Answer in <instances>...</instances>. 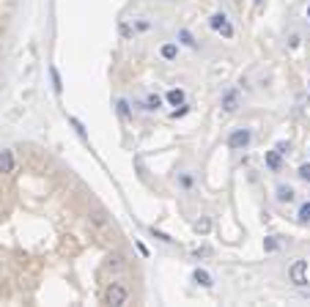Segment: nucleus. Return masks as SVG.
Listing matches in <instances>:
<instances>
[{"label": "nucleus", "mask_w": 310, "mask_h": 307, "mask_svg": "<svg viewBox=\"0 0 310 307\" xmlns=\"http://www.w3.org/2000/svg\"><path fill=\"white\" fill-rule=\"evenodd\" d=\"M264 162H266V168H269V170H275V173H277V170L283 168V154L277 151V148H272V151H266V154H264Z\"/></svg>", "instance_id": "obj_6"}, {"label": "nucleus", "mask_w": 310, "mask_h": 307, "mask_svg": "<svg viewBox=\"0 0 310 307\" xmlns=\"http://www.w3.org/2000/svg\"><path fill=\"white\" fill-rule=\"evenodd\" d=\"M181 187H192V176H181Z\"/></svg>", "instance_id": "obj_25"}, {"label": "nucleus", "mask_w": 310, "mask_h": 307, "mask_svg": "<svg viewBox=\"0 0 310 307\" xmlns=\"http://www.w3.org/2000/svg\"><path fill=\"white\" fill-rule=\"evenodd\" d=\"M165 99H168V101H170L173 107H179V105H184L187 93L181 91V88H170V91H168V96H165Z\"/></svg>", "instance_id": "obj_9"}, {"label": "nucleus", "mask_w": 310, "mask_h": 307, "mask_svg": "<svg viewBox=\"0 0 310 307\" xmlns=\"http://www.w3.org/2000/svg\"><path fill=\"white\" fill-rule=\"evenodd\" d=\"M234 3H242V0H234Z\"/></svg>", "instance_id": "obj_28"}, {"label": "nucleus", "mask_w": 310, "mask_h": 307, "mask_svg": "<svg viewBox=\"0 0 310 307\" xmlns=\"http://www.w3.org/2000/svg\"><path fill=\"white\" fill-rule=\"evenodd\" d=\"M192 280L198 282V285H203V288H211V274L206 272V269H195L192 272Z\"/></svg>", "instance_id": "obj_10"}, {"label": "nucleus", "mask_w": 310, "mask_h": 307, "mask_svg": "<svg viewBox=\"0 0 310 307\" xmlns=\"http://www.w3.org/2000/svg\"><path fill=\"white\" fill-rule=\"evenodd\" d=\"M14 154L9 151V148H3V151H0V173H14Z\"/></svg>", "instance_id": "obj_7"}, {"label": "nucleus", "mask_w": 310, "mask_h": 307, "mask_svg": "<svg viewBox=\"0 0 310 307\" xmlns=\"http://www.w3.org/2000/svg\"><path fill=\"white\" fill-rule=\"evenodd\" d=\"M162 107V96H157V93H148L146 101H143V110H160Z\"/></svg>", "instance_id": "obj_12"}, {"label": "nucleus", "mask_w": 310, "mask_h": 307, "mask_svg": "<svg viewBox=\"0 0 310 307\" xmlns=\"http://www.w3.org/2000/svg\"><path fill=\"white\" fill-rule=\"evenodd\" d=\"M160 55L165 60H173L179 55V44H173V42H168V44H162V50H160Z\"/></svg>", "instance_id": "obj_11"}, {"label": "nucleus", "mask_w": 310, "mask_h": 307, "mask_svg": "<svg viewBox=\"0 0 310 307\" xmlns=\"http://www.w3.org/2000/svg\"><path fill=\"white\" fill-rule=\"evenodd\" d=\"M118 113H121V115H129V105H126V101L121 99V101H118Z\"/></svg>", "instance_id": "obj_24"}, {"label": "nucleus", "mask_w": 310, "mask_h": 307, "mask_svg": "<svg viewBox=\"0 0 310 307\" xmlns=\"http://www.w3.org/2000/svg\"><path fill=\"white\" fill-rule=\"evenodd\" d=\"M275 198H277V203H291L294 198H297V192H294V187H291V184H277Z\"/></svg>", "instance_id": "obj_5"}, {"label": "nucleus", "mask_w": 310, "mask_h": 307, "mask_svg": "<svg viewBox=\"0 0 310 307\" xmlns=\"http://www.w3.org/2000/svg\"><path fill=\"white\" fill-rule=\"evenodd\" d=\"M299 44H302V38H299V33H291V38H288V47H291V50H297Z\"/></svg>", "instance_id": "obj_21"}, {"label": "nucleus", "mask_w": 310, "mask_h": 307, "mask_svg": "<svg viewBox=\"0 0 310 307\" xmlns=\"http://www.w3.org/2000/svg\"><path fill=\"white\" fill-rule=\"evenodd\" d=\"M69 124L77 129V135H80V137H85V127H83V121H80V118H74V115H71V118H69Z\"/></svg>", "instance_id": "obj_16"}, {"label": "nucleus", "mask_w": 310, "mask_h": 307, "mask_svg": "<svg viewBox=\"0 0 310 307\" xmlns=\"http://www.w3.org/2000/svg\"><path fill=\"white\" fill-rule=\"evenodd\" d=\"M236 107H239V93H236V91H228L225 96H222V110H225V113H234Z\"/></svg>", "instance_id": "obj_8"}, {"label": "nucleus", "mask_w": 310, "mask_h": 307, "mask_svg": "<svg viewBox=\"0 0 310 307\" xmlns=\"http://www.w3.org/2000/svg\"><path fill=\"white\" fill-rule=\"evenodd\" d=\"M102 302L105 304H113V307H121L129 302V291H126L121 282H110L105 288V294H102Z\"/></svg>", "instance_id": "obj_1"}, {"label": "nucleus", "mask_w": 310, "mask_h": 307, "mask_svg": "<svg viewBox=\"0 0 310 307\" xmlns=\"http://www.w3.org/2000/svg\"><path fill=\"white\" fill-rule=\"evenodd\" d=\"M264 247L269 250V253H275V250H277V239H275V236H269V239L264 241Z\"/></svg>", "instance_id": "obj_20"}, {"label": "nucleus", "mask_w": 310, "mask_h": 307, "mask_svg": "<svg viewBox=\"0 0 310 307\" xmlns=\"http://www.w3.org/2000/svg\"><path fill=\"white\" fill-rule=\"evenodd\" d=\"M209 228H211V222H209L206 217H203V219H198V222H195V231H198V233H209Z\"/></svg>", "instance_id": "obj_17"}, {"label": "nucleus", "mask_w": 310, "mask_h": 307, "mask_svg": "<svg viewBox=\"0 0 310 307\" xmlns=\"http://www.w3.org/2000/svg\"><path fill=\"white\" fill-rule=\"evenodd\" d=\"M50 74H52V88H55V93H61L63 91V80H61V72H58V69H50Z\"/></svg>", "instance_id": "obj_14"}, {"label": "nucleus", "mask_w": 310, "mask_h": 307, "mask_svg": "<svg viewBox=\"0 0 310 307\" xmlns=\"http://www.w3.org/2000/svg\"><path fill=\"white\" fill-rule=\"evenodd\" d=\"M297 176L302 181H310V165H299V170H297Z\"/></svg>", "instance_id": "obj_18"}, {"label": "nucleus", "mask_w": 310, "mask_h": 307, "mask_svg": "<svg viewBox=\"0 0 310 307\" xmlns=\"http://www.w3.org/2000/svg\"><path fill=\"white\" fill-rule=\"evenodd\" d=\"M250 140H253V132L247 127H242V129H234L228 135V148H234V151H244V148L250 146Z\"/></svg>", "instance_id": "obj_2"}, {"label": "nucleus", "mask_w": 310, "mask_h": 307, "mask_svg": "<svg viewBox=\"0 0 310 307\" xmlns=\"http://www.w3.org/2000/svg\"><path fill=\"white\" fill-rule=\"evenodd\" d=\"M107 266H110V269H121V266H124V258L118 255V253L110 255V258H107Z\"/></svg>", "instance_id": "obj_15"}, {"label": "nucleus", "mask_w": 310, "mask_h": 307, "mask_svg": "<svg viewBox=\"0 0 310 307\" xmlns=\"http://www.w3.org/2000/svg\"><path fill=\"white\" fill-rule=\"evenodd\" d=\"M181 42H184V44H189V47H195V42H192V36H189V30H181Z\"/></svg>", "instance_id": "obj_22"}, {"label": "nucleus", "mask_w": 310, "mask_h": 307, "mask_svg": "<svg viewBox=\"0 0 310 307\" xmlns=\"http://www.w3.org/2000/svg\"><path fill=\"white\" fill-rule=\"evenodd\" d=\"M275 148H277V151H280V154H288V148H291V143H285V140H280V143H277Z\"/></svg>", "instance_id": "obj_23"}, {"label": "nucleus", "mask_w": 310, "mask_h": 307, "mask_svg": "<svg viewBox=\"0 0 310 307\" xmlns=\"http://www.w3.org/2000/svg\"><path fill=\"white\" fill-rule=\"evenodd\" d=\"M209 28L214 30V33L225 36V38H234V25H230V19L225 17V14H211Z\"/></svg>", "instance_id": "obj_4"}, {"label": "nucleus", "mask_w": 310, "mask_h": 307, "mask_svg": "<svg viewBox=\"0 0 310 307\" xmlns=\"http://www.w3.org/2000/svg\"><path fill=\"white\" fill-rule=\"evenodd\" d=\"M288 280H291L297 288H305V285H307V261H305V258H299V261L291 263Z\"/></svg>", "instance_id": "obj_3"}, {"label": "nucleus", "mask_w": 310, "mask_h": 307, "mask_svg": "<svg viewBox=\"0 0 310 307\" xmlns=\"http://www.w3.org/2000/svg\"><path fill=\"white\" fill-rule=\"evenodd\" d=\"M307 19H310V3H307Z\"/></svg>", "instance_id": "obj_27"}, {"label": "nucleus", "mask_w": 310, "mask_h": 307, "mask_svg": "<svg viewBox=\"0 0 310 307\" xmlns=\"http://www.w3.org/2000/svg\"><path fill=\"white\" fill-rule=\"evenodd\" d=\"M297 219H299L302 225H307V222H310V200H305V203L299 206V211H297Z\"/></svg>", "instance_id": "obj_13"}, {"label": "nucleus", "mask_w": 310, "mask_h": 307, "mask_svg": "<svg viewBox=\"0 0 310 307\" xmlns=\"http://www.w3.org/2000/svg\"><path fill=\"white\" fill-rule=\"evenodd\" d=\"M151 236H157V239H160V241H165V244H170L173 239H170V236L168 233H162V231H157V228H151Z\"/></svg>", "instance_id": "obj_19"}, {"label": "nucleus", "mask_w": 310, "mask_h": 307, "mask_svg": "<svg viewBox=\"0 0 310 307\" xmlns=\"http://www.w3.org/2000/svg\"><path fill=\"white\" fill-rule=\"evenodd\" d=\"M253 3H256V6H261V3H264V0H253Z\"/></svg>", "instance_id": "obj_26"}]
</instances>
